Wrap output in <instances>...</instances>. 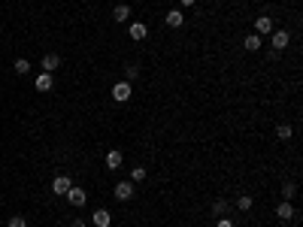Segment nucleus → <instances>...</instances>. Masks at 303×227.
<instances>
[{"label": "nucleus", "mask_w": 303, "mask_h": 227, "mask_svg": "<svg viewBox=\"0 0 303 227\" xmlns=\"http://www.w3.org/2000/svg\"><path fill=\"white\" fill-rule=\"evenodd\" d=\"M273 30H276V25H273L270 15H261V19H255V33H258V37H270Z\"/></svg>", "instance_id": "obj_1"}, {"label": "nucleus", "mask_w": 303, "mask_h": 227, "mask_svg": "<svg viewBox=\"0 0 303 227\" xmlns=\"http://www.w3.org/2000/svg\"><path fill=\"white\" fill-rule=\"evenodd\" d=\"M288 43H291V33H288V30H273V33H270V46H273L276 51L288 49Z\"/></svg>", "instance_id": "obj_2"}, {"label": "nucleus", "mask_w": 303, "mask_h": 227, "mask_svg": "<svg viewBox=\"0 0 303 227\" xmlns=\"http://www.w3.org/2000/svg\"><path fill=\"white\" fill-rule=\"evenodd\" d=\"M128 33H131V40L142 43V40L149 37V25H146V22H131V25H128Z\"/></svg>", "instance_id": "obj_3"}, {"label": "nucleus", "mask_w": 303, "mask_h": 227, "mask_svg": "<svg viewBox=\"0 0 303 227\" xmlns=\"http://www.w3.org/2000/svg\"><path fill=\"white\" fill-rule=\"evenodd\" d=\"M131 91H134V88H131V82H115V85H112V100H115V103L131 100Z\"/></svg>", "instance_id": "obj_4"}, {"label": "nucleus", "mask_w": 303, "mask_h": 227, "mask_svg": "<svg viewBox=\"0 0 303 227\" xmlns=\"http://www.w3.org/2000/svg\"><path fill=\"white\" fill-rule=\"evenodd\" d=\"M64 197H67V203H70V206H76V209H82V206L88 203V194H85L82 188H70Z\"/></svg>", "instance_id": "obj_5"}, {"label": "nucleus", "mask_w": 303, "mask_h": 227, "mask_svg": "<svg viewBox=\"0 0 303 227\" xmlns=\"http://www.w3.org/2000/svg\"><path fill=\"white\" fill-rule=\"evenodd\" d=\"M134 191H137V185H134L131 179L118 182V185H115V200H131V197H134Z\"/></svg>", "instance_id": "obj_6"}, {"label": "nucleus", "mask_w": 303, "mask_h": 227, "mask_svg": "<svg viewBox=\"0 0 303 227\" xmlns=\"http://www.w3.org/2000/svg\"><path fill=\"white\" fill-rule=\"evenodd\" d=\"M70 188H73L70 176H55V179H52V194H61V197H64Z\"/></svg>", "instance_id": "obj_7"}, {"label": "nucleus", "mask_w": 303, "mask_h": 227, "mask_svg": "<svg viewBox=\"0 0 303 227\" xmlns=\"http://www.w3.org/2000/svg\"><path fill=\"white\" fill-rule=\"evenodd\" d=\"M294 215H297V209H294L288 200H282V203L276 206V218H279V221H291Z\"/></svg>", "instance_id": "obj_8"}, {"label": "nucleus", "mask_w": 303, "mask_h": 227, "mask_svg": "<svg viewBox=\"0 0 303 227\" xmlns=\"http://www.w3.org/2000/svg\"><path fill=\"white\" fill-rule=\"evenodd\" d=\"M91 224L94 227H110L112 224V212H110V209H97V212L91 215Z\"/></svg>", "instance_id": "obj_9"}, {"label": "nucleus", "mask_w": 303, "mask_h": 227, "mask_svg": "<svg viewBox=\"0 0 303 227\" xmlns=\"http://www.w3.org/2000/svg\"><path fill=\"white\" fill-rule=\"evenodd\" d=\"M33 88H37V91H52V88H55V79H52V73H40L37 79H33Z\"/></svg>", "instance_id": "obj_10"}, {"label": "nucleus", "mask_w": 303, "mask_h": 227, "mask_svg": "<svg viewBox=\"0 0 303 227\" xmlns=\"http://www.w3.org/2000/svg\"><path fill=\"white\" fill-rule=\"evenodd\" d=\"M164 22H167V27H182L185 25V15H182V9H170L164 15Z\"/></svg>", "instance_id": "obj_11"}, {"label": "nucleus", "mask_w": 303, "mask_h": 227, "mask_svg": "<svg viewBox=\"0 0 303 227\" xmlns=\"http://www.w3.org/2000/svg\"><path fill=\"white\" fill-rule=\"evenodd\" d=\"M58 67H61V55H55V51L43 58V73H55Z\"/></svg>", "instance_id": "obj_12"}, {"label": "nucleus", "mask_w": 303, "mask_h": 227, "mask_svg": "<svg viewBox=\"0 0 303 227\" xmlns=\"http://www.w3.org/2000/svg\"><path fill=\"white\" fill-rule=\"evenodd\" d=\"M121 161H124V158H121V151H118V149L106 151V170H118V167H121Z\"/></svg>", "instance_id": "obj_13"}, {"label": "nucleus", "mask_w": 303, "mask_h": 227, "mask_svg": "<svg viewBox=\"0 0 303 227\" xmlns=\"http://www.w3.org/2000/svg\"><path fill=\"white\" fill-rule=\"evenodd\" d=\"M243 46H246L248 51H261V46H264V37H258V33H248V37L243 40Z\"/></svg>", "instance_id": "obj_14"}, {"label": "nucleus", "mask_w": 303, "mask_h": 227, "mask_svg": "<svg viewBox=\"0 0 303 227\" xmlns=\"http://www.w3.org/2000/svg\"><path fill=\"white\" fill-rule=\"evenodd\" d=\"M112 19H115V22H131V6H128V3H118V6L112 9Z\"/></svg>", "instance_id": "obj_15"}, {"label": "nucleus", "mask_w": 303, "mask_h": 227, "mask_svg": "<svg viewBox=\"0 0 303 227\" xmlns=\"http://www.w3.org/2000/svg\"><path fill=\"white\" fill-rule=\"evenodd\" d=\"M227 209H230V203H227L224 197H219V200H212V215H219V218H224V215H227Z\"/></svg>", "instance_id": "obj_16"}, {"label": "nucleus", "mask_w": 303, "mask_h": 227, "mask_svg": "<svg viewBox=\"0 0 303 227\" xmlns=\"http://www.w3.org/2000/svg\"><path fill=\"white\" fill-rule=\"evenodd\" d=\"M139 79V64H128L124 67V82H137Z\"/></svg>", "instance_id": "obj_17"}, {"label": "nucleus", "mask_w": 303, "mask_h": 227, "mask_svg": "<svg viewBox=\"0 0 303 227\" xmlns=\"http://www.w3.org/2000/svg\"><path fill=\"white\" fill-rule=\"evenodd\" d=\"M146 176H149V173H146V167H134V170H131V182H134V185L146 182Z\"/></svg>", "instance_id": "obj_18"}, {"label": "nucleus", "mask_w": 303, "mask_h": 227, "mask_svg": "<svg viewBox=\"0 0 303 227\" xmlns=\"http://www.w3.org/2000/svg\"><path fill=\"white\" fill-rule=\"evenodd\" d=\"M12 67H15V73H19V76H28V73H30V61H25V58H19Z\"/></svg>", "instance_id": "obj_19"}, {"label": "nucleus", "mask_w": 303, "mask_h": 227, "mask_svg": "<svg viewBox=\"0 0 303 227\" xmlns=\"http://www.w3.org/2000/svg\"><path fill=\"white\" fill-rule=\"evenodd\" d=\"M276 136H279V139H291V136H294V127H291V125H279V127H276Z\"/></svg>", "instance_id": "obj_20"}, {"label": "nucleus", "mask_w": 303, "mask_h": 227, "mask_svg": "<svg viewBox=\"0 0 303 227\" xmlns=\"http://www.w3.org/2000/svg\"><path fill=\"white\" fill-rule=\"evenodd\" d=\"M237 209H240V212H248V209H252V197H248V194L237 197Z\"/></svg>", "instance_id": "obj_21"}, {"label": "nucleus", "mask_w": 303, "mask_h": 227, "mask_svg": "<svg viewBox=\"0 0 303 227\" xmlns=\"http://www.w3.org/2000/svg\"><path fill=\"white\" fill-rule=\"evenodd\" d=\"M294 194H297V185H294V182H288V185L282 188V200H288V203H291V197H294Z\"/></svg>", "instance_id": "obj_22"}, {"label": "nucleus", "mask_w": 303, "mask_h": 227, "mask_svg": "<svg viewBox=\"0 0 303 227\" xmlns=\"http://www.w3.org/2000/svg\"><path fill=\"white\" fill-rule=\"evenodd\" d=\"M6 227H28V218H25V215H12V218L6 221Z\"/></svg>", "instance_id": "obj_23"}, {"label": "nucleus", "mask_w": 303, "mask_h": 227, "mask_svg": "<svg viewBox=\"0 0 303 227\" xmlns=\"http://www.w3.org/2000/svg\"><path fill=\"white\" fill-rule=\"evenodd\" d=\"M216 227H234V221H230V218L224 215V218H219V224H216Z\"/></svg>", "instance_id": "obj_24"}, {"label": "nucleus", "mask_w": 303, "mask_h": 227, "mask_svg": "<svg viewBox=\"0 0 303 227\" xmlns=\"http://www.w3.org/2000/svg\"><path fill=\"white\" fill-rule=\"evenodd\" d=\"M70 227H88V224H85L82 218H73V221H70Z\"/></svg>", "instance_id": "obj_25"}, {"label": "nucleus", "mask_w": 303, "mask_h": 227, "mask_svg": "<svg viewBox=\"0 0 303 227\" xmlns=\"http://www.w3.org/2000/svg\"><path fill=\"white\" fill-rule=\"evenodd\" d=\"M194 3H197V0H179V6H182V9H188V6H194Z\"/></svg>", "instance_id": "obj_26"}]
</instances>
